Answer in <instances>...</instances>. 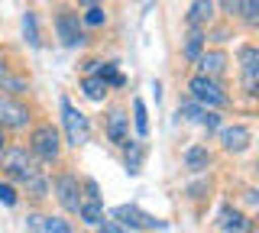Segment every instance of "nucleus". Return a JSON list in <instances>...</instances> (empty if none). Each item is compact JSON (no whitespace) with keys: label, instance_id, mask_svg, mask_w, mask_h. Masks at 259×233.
<instances>
[{"label":"nucleus","instance_id":"obj_30","mask_svg":"<svg viewBox=\"0 0 259 233\" xmlns=\"http://www.w3.org/2000/svg\"><path fill=\"white\" fill-rule=\"evenodd\" d=\"M201 126H207V130H217V126H221V117H217L214 110H204V117H201Z\"/></svg>","mask_w":259,"mask_h":233},{"label":"nucleus","instance_id":"obj_23","mask_svg":"<svg viewBox=\"0 0 259 233\" xmlns=\"http://www.w3.org/2000/svg\"><path fill=\"white\" fill-rule=\"evenodd\" d=\"M133 120H136V133H140V136L149 133V117H146V107H143L140 98L133 101Z\"/></svg>","mask_w":259,"mask_h":233},{"label":"nucleus","instance_id":"obj_24","mask_svg":"<svg viewBox=\"0 0 259 233\" xmlns=\"http://www.w3.org/2000/svg\"><path fill=\"white\" fill-rule=\"evenodd\" d=\"M101 78L107 81V87H110V84H113V87H123V84H126V81H123V75L117 71V65H113V62H107V65L101 62Z\"/></svg>","mask_w":259,"mask_h":233},{"label":"nucleus","instance_id":"obj_29","mask_svg":"<svg viewBox=\"0 0 259 233\" xmlns=\"http://www.w3.org/2000/svg\"><path fill=\"white\" fill-rule=\"evenodd\" d=\"M81 188H84V195L91 198V201H101V188H97L94 178H84V181H81Z\"/></svg>","mask_w":259,"mask_h":233},{"label":"nucleus","instance_id":"obj_6","mask_svg":"<svg viewBox=\"0 0 259 233\" xmlns=\"http://www.w3.org/2000/svg\"><path fill=\"white\" fill-rule=\"evenodd\" d=\"M55 33H59V39L68 49H75V45H84L88 42V36L81 33V20H78V13H71V10H62L55 13Z\"/></svg>","mask_w":259,"mask_h":233},{"label":"nucleus","instance_id":"obj_22","mask_svg":"<svg viewBox=\"0 0 259 233\" xmlns=\"http://www.w3.org/2000/svg\"><path fill=\"white\" fill-rule=\"evenodd\" d=\"M126 172L130 175H136V172H140V162H143V149H140V143H133V139H130L126 143Z\"/></svg>","mask_w":259,"mask_h":233},{"label":"nucleus","instance_id":"obj_3","mask_svg":"<svg viewBox=\"0 0 259 233\" xmlns=\"http://www.w3.org/2000/svg\"><path fill=\"white\" fill-rule=\"evenodd\" d=\"M62 123H65V143H68V146L78 149L91 139V123H88V117L81 114L68 98H62Z\"/></svg>","mask_w":259,"mask_h":233},{"label":"nucleus","instance_id":"obj_27","mask_svg":"<svg viewBox=\"0 0 259 233\" xmlns=\"http://www.w3.org/2000/svg\"><path fill=\"white\" fill-rule=\"evenodd\" d=\"M42 230H46V233H71L68 220H62V217H49V220L42 223Z\"/></svg>","mask_w":259,"mask_h":233},{"label":"nucleus","instance_id":"obj_7","mask_svg":"<svg viewBox=\"0 0 259 233\" xmlns=\"http://www.w3.org/2000/svg\"><path fill=\"white\" fill-rule=\"evenodd\" d=\"M36 168V162H32V156L26 152V146H10V149H4V172L10 175V178L16 181H23L26 175Z\"/></svg>","mask_w":259,"mask_h":233},{"label":"nucleus","instance_id":"obj_32","mask_svg":"<svg viewBox=\"0 0 259 233\" xmlns=\"http://www.w3.org/2000/svg\"><path fill=\"white\" fill-rule=\"evenodd\" d=\"M97 233H120V230L113 227V223H107V220H104V223H101V230H97Z\"/></svg>","mask_w":259,"mask_h":233},{"label":"nucleus","instance_id":"obj_16","mask_svg":"<svg viewBox=\"0 0 259 233\" xmlns=\"http://www.w3.org/2000/svg\"><path fill=\"white\" fill-rule=\"evenodd\" d=\"M240 68H243V78L259 75V49L256 45H243L240 49Z\"/></svg>","mask_w":259,"mask_h":233},{"label":"nucleus","instance_id":"obj_8","mask_svg":"<svg viewBox=\"0 0 259 233\" xmlns=\"http://www.w3.org/2000/svg\"><path fill=\"white\" fill-rule=\"evenodd\" d=\"M29 123V107L13 98H0V126H13V130H23Z\"/></svg>","mask_w":259,"mask_h":233},{"label":"nucleus","instance_id":"obj_5","mask_svg":"<svg viewBox=\"0 0 259 233\" xmlns=\"http://www.w3.org/2000/svg\"><path fill=\"white\" fill-rule=\"evenodd\" d=\"M113 217H117L123 227H130V230H162L165 227V220H159V217H152V214H143L136 204L113 207Z\"/></svg>","mask_w":259,"mask_h":233},{"label":"nucleus","instance_id":"obj_13","mask_svg":"<svg viewBox=\"0 0 259 233\" xmlns=\"http://www.w3.org/2000/svg\"><path fill=\"white\" fill-rule=\"evenodd\" d=\"M210 20H214V4H210V0H194L191 10H188V26L204 29Z\"/></svg>","mask_w":259,"mask_h":233},{"label":"nucleus","instance_id":"obj_26","mask_svg":"<svg viewBox=\"0 0 259 233\" xmlns=\"http://www.w3.org/2000/svg\"><path fill=\"white\" fill-rule=\"evenodd\" d=\"M188 117V120H198L201 123V117H204V107H201V104H194V101H188V104H182V107H178V117Z\"/></svg>","mask_w":259,"mask_h":233},{"label":"nucleus","instance_id":"obj_25","mask_svg":"<svg viewBox=\"0 0 259 233\" xmlns=\"http://www.w3.org/2000/svg\"><path fill=\"white\" fill-rule=\"evenodd\" d=\"M81 23H84V26H104V23H107V13H104L101 7H88V13L81 17Z\"/></svg>","mask_w":259,"mask_h":233},{"label":"nucleus","instance_id":"obj_14","mask_svg":"<svg viewBox=\"0 0 259 233\" xmlns=\"http://www.w3.org/2000/svg\"><path fill=\"white\" fill-rule=\"evenodd\" d=\"M78 217L88 223V227H101V223H104V204H101V201H91V198L81 201Z\"/></svg>","mask_w":259,"mask_h":233},{"label":"nucleus","instance_id":"obj_28","mask_svg":"<svg viewBox=\"0 0 259 233\" xmlns=\"http://www.w3.org/2000/svg\"><path fill=\"white\" fill-rule=\"evenodd\" d=\"M0 204H7V207L16 204V188L10 181H0Z\"/></svg>","mask_w":259,"mask_h":233},{"label":"nucleus","instance_id":"obj_4","mask_svg":"<svg viewBox=\"0 0 259 233\" xmlns=\"http://www.w3.org/2000/svg\"><path fill=\"white\" fill-rule=\"evenodd\" d=\"M52 191H55V198H59V204L65 207V211L78 214V207H81V181H78V175L62 172L59 178L52 181Z\"/></svg>","mask_w":259,"mask_h":233},{"label":"nucleus","instance_id":"obj_35","mask_svg":"<svg viewBox=\"0 0 259 233\" xmlns=\"http://www.w3.org/2000/svg\"><path fill=\"white\" fill-rule=\"evenodd\" d=\"M0 75H4V59H0Z\"/></svg>","mask_w":259,"mask_h":233},{"label":"nucleus","instance_id":"obj_33","mask_svg":"<svg viewBox=\"0 0 259 233\" xmlns=\"http://www.w3.org/2000/svg\"><path fill=\"white\" fill-rule=\"evenodd\" d=\"M7 149V136H4V126H0V152Z\"/></svg>","mask_w":259,"mask_h":233},{"label":"nucleus","instance_id":"obj_31","mask_svg":"<svg viewBox=\"0 0 259 233\" xmlns=\"http://www.w3.org/2000/svg\"><path fill=\"white\" fill-rule=\"evenodd\" d=\"M240 4H243V0H221V7H224L227 17H240Z\"/></svg>","mask_w":259,"mask_h":233},{"label":"nucleus","instance_id":"obj_1","mask_svg":"<svg viewBox=\"0 0 259 233\" xmlns=\"http://www.w3.org/2000/svg\"><path fill=\"white\" fill-rule=\"evenodd\" d=\"M29 156H36L39 162H55L62 156V136L52 123H39L29 133Z\"/></svg>","mask_w":259,"mask_h":233},{"label":"nucleus","instance_id":"obj_11","mask_svg":"<svg viewBox=\"0 0 259 233\" xmlns=\"http://www.w3.org/2000/svg\"><path fill=\"white\" fill-rule=\"evenodd\" d=\"M198 75H207V78H221L227 71V52L214 49V52H201L198 55Z\"/></svg>","mask_w":259,"mask_h":233},{"label":"nucleus","instance_id":"obj_12","mask_svg":"<svg viewBox=\"0 0 259 233\" xmlns=\"http://www.w3.org/2000/svg\"><path fill=\"white\" fill-rule=\"evenodd\" d=\"M221 230L224 233H249L253 230V220L243 211H237V207H224L221 211Z\"/></svg>","mask_w":259,"mask_h":233},{"label":"nucleus","instance_id":"obj_9","mask_svg":"<svg viewBox=\"0 0 259 233\" xmlns=\"http://www.w3.org/2000/svg\"><path fill=\"white\" fill-rule=\"evenodd\" d=\"M104 130H107V139L113 143V146H126V143H130V117L120 107H113L110 114H107Z\"/></svg>","mask_w":259,"mask_h":233},{"label":"nucleus","instance_id":"obj_10","mask_svg":"<svg viewBox=\"0 0 259 233\" xmlns=\"http://www.w3.org/2000/svg\"><path fill=\"white\" fill-rule=\"evenodd\" d=\"M249 139H253V133H249V126H243V123H233V126H227L221 133V143H224L227 152H243L249 146Z\"/></svg>","mask_w":259,"mask_h":233},{"label":"nucleus","instance_id":"obj_19","mask_svg":"<svg viewBox=\"0 0 259 233\" xmlns=\"http://www.w3.org/2000/svg\"><path fill=\"white\" fill-rule=\"evenodd\" d=\"M20 184L26 188V195H32V198H46V178H42V172H39V168H32V172H29Z\"/></svg>","mask_w":259,"mask_h":233},{"label":"nucleus","instance_id":"obj_17","mask_svg":"<svg viewBox=\"0 0 259 233\" xmlns=\"http://www.w3.org/2000/svg\"><path fill=\"white\" fill-rule=\"evenodd\" d=\"M185 165H188L191 172H204L210 165V152L204 146H188L185 149Z\"/></svg>","mask_w":259,"mask_h":233},{"label":"nucleus","instance_id":"obj_34","mask_svg":"<svg viewBox=\"0 0 259 233\" xmlns=\"http://www.w3.org/2000/svg\"><path fill=\"white\" fill-rule=\"evenodd\" d=\"M78 4H81V7H97L101 0H78Z\"/></svg>","mask_w":259,"mask_h":233},{"label":"nucleus","instance_id":"obj_18","mask_svg":"<svg viewBox=\"0 0 259 233\" xmlns=\"http://www.w3.org/2000/svg\"><path fill=\"white\" fill-rule=\"evenodd\" d=\"M204 42H207L204 29H194V26H191L188 39H185V59H188V62H198V55L204 52Z\"/></svg>","mask_w":259,"mask_h":233},{"label":"nucleus","instance_id":"obj_15","mask_svg":"<svg viewBox=\"0 0 259 233\" xmlns=\"http://www.w3.org/2000/svg\"><path fill=\"white\" fill-rule=\"evenodd\" d=\"M81 91H84L88 101H104L107 98V81L101 75H84L81 78Z\"/></svg>","mask_w":259,"mask_h":233},{"label":"nucleus","instance_id":"obj_21","mask_svg":"<svg viewBox=\"0 0 259 233\" xmlns=\"http://www.w3.org/2000/svg\"><path fill=\"white\" fill-rule=\"evenodd\" d=\"M240 17L246 26H259V0H243L240 4Z\"/></svg>","mask_w":259,"mask_h":233},{"label":"nucleus","instance_id":"obj_2","mask_svg":"<svg viewBox=\"0 0 259 233\" xmlns=\"http://www.w3.org/2000/svg\"><path fill=\"white\" fill-rule=\"evenodd\" d=\"M188 91H191V101L201 104V107H207V110L227 107V104H230L224 84L217 81V78H207V75H194L191 81H188Z\"/></svg>","mask_w":259,"mask_h":233},{"label":"nucleus","instance_id":"obj_20","mask_svg":"<svg viewBox=\"0 0 259 233\" xmlns=\"http://www.w3.org/2000/svg\"><path fill=\"white\" fill-rule=\"evenodd\" d=\"M23 36H26L29 45H42V39H39V26H36V13H23Z\"/></svg>","mask_w":259,"mask_h":233}]
</instances>
